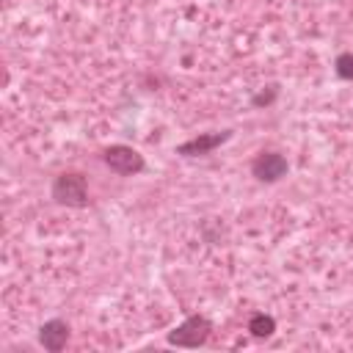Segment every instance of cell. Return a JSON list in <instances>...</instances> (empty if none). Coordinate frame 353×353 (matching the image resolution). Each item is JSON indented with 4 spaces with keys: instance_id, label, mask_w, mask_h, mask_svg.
<instances>
[{
    "instance_id": "cell-3",
    "label": "cell",
    "mask_w": 353,
    "mask_h": 353,
    "mask_svg": "<svg viewBox=\"0 0 353 353\" xmlns=\"http://www.w3.org/2000/svg\"><path fill=\"white\" fill-rule=\"evenodd\" d=\"M207 334H210V323H207L204 317H188V320L168 336V342H171V345H185V347H196V345H201V342L207 339Z\"/></svg>"
},
{
    "instance_id": "cell-7",
    "label": "cell",
    "mask_w": 353,
    "mask_h": 353,
    "mask_svg": "<svg viewBox=\"0 0 353 353\" xmlns=\"http://www.w3.org/2000/svg\"><path fill=\"white\" fill-rule=\"evenodd\" d=\"M248 328H251L256 336H268V334L273 331V317H268V314H254L251 323H248Z\"/></svg>"
},
{
    "instance_id": "cell-4",
    "label": "cell",
    "mask_w": 353,
    "mask_h": 353,
    "mask_svg": "<svg viewBox=\"0 0 353 353\" xmlns=\"http://www.w3.org/2000/svg\"><path fill=\"white\" fill-rule=\"evenodd\" d=\"M254 174H256L259 179L273 182V179H279V176H284V174H287V160H284L281 154H276V152L259 154V157H256V163H254Z\"/></svg>"
},
{
    "instance_id": "cell-6",
    "label": "cell",
    "mask_w": 353,
    "mask_h": 353,
    "mask_svg": "<svg viewBox=\"0 0 353 353\" xmlns=\"http://www.w3.org/2000/svg\"><path fill=\"white\" fill-rule=\"evenodd\" d=\"M221 141H226V132H218V135H207V138H196V141H188L179 146L182 154H193V152H207L212 146H218Z\"/></svg>"
},
{
    "instance_id": "cell-8",
    "label": "cell",
    "mask_w": 353,
    "mask_h": 353,
    "mask_svg": "<svg viewBox=\"0 0 353 353\" xmlns=\"http://www.w3.org/2000/svg\"><path fill=\"white\" fill-rule=\"evenodd\" d=\"M336 72H339V77H353V55H339Z\"/></svg>"
},
{
    "instance_id": "cell-5",
    "label": "cell",
    "mask_w": 353,
    "mask_h": 353,
    "mask_svg": "<svg viewBox=\"0 0 353 353\" xmlns=\"http://www.w3.org/2000/svg\"><path fill=\"white\" fill-rule=\"evenodd\" d=\"M66 336H69V325H66L63 320H50V323H44V325H41V334H39V339H41V345H44L47 350H61V347L66 345Z\"/></svg>"
},
{
    "instance_id": "cell-1",
    "label": "cell",
    "mask_w": 353,
    "mask_h": 353,
    "mask_svg": "<svg viewBox=\"0 0 353 353\" xmlns=\"http://www.w3.org/2000/svg\"><path fill=\"white\" fill-rule=\"evenodd\" d=\"M52 199L61 204L83 207L85 204V179L80 174H63L52 185Z\"/></svg>"
},
{
    "instance_id": "cell-2",
    "label": "cell",
    "mask_w": 353,
    "mask_h": 353,
    "mask_svg": "<svg viewBox=\"0 0 353 353\" xmlns=\"http://www.w3.org/2000/svg\"><path fill=\"white\" fill-rule=\"evenodd\" d=\"M105 163L116 171V174H138L143 168V157L132 149V146H110L105 149Z\"/></svg>"
}]
</instances>
